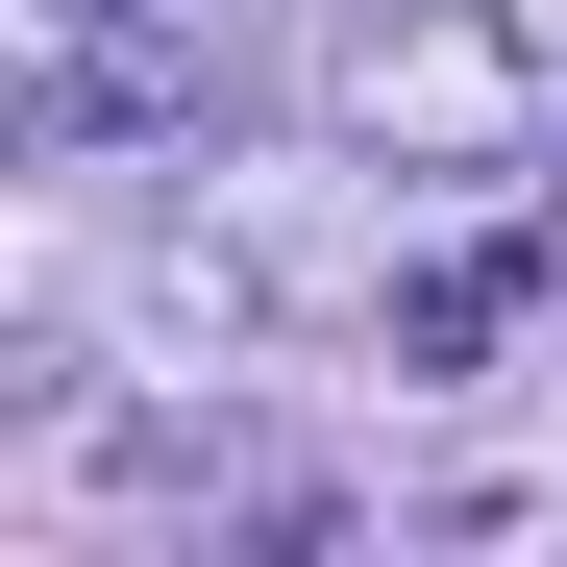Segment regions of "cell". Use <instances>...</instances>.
I'll use <instances>...</instances> for the list:
<instances>
[{"instance_id": "3957f363", "label": "cell", "mask_w": 567, "mask_h": 567, "mask_svg": "<svg viewBox=\"0 0 567 567\" xmlns=\"http://www.w3.org/2000/svg\"><path fill=\"white\" fill-rule=\"evenodd\" d=\"M518 25H543V50H567V0H518Z\"/></svg>"}, {"instance_id": "7a4b0ae2", "label": "cell", "mask_w": 567, "mask_h": 567, "mask_svg": "<svg viewBox=\"0 0 567 567\" xmlns=\"http://www.w3.org/2000/svg\"><path fill=\"white\" fill-rule=\"evenodd\" d=\"M518 297H543V247H444L420 297H395V346H420V370H468V346H494Z\"/></svg>"}, {"instance_id": "6da1fadb", "label": "cell", "mask_w": 567, "mask_h": 567, "mask_svg": "<svg viewBox=\"0 0 567 567\" xmlns=\"http://www.w3.org/2000/svg\"><path fill=\"white\" fill-rule=\"evenodd\" d=\"M543 74H567V50L518 25V0H370V25L321 50V100H346L370 148H518Z\"/></svg>"}]
</instances>
